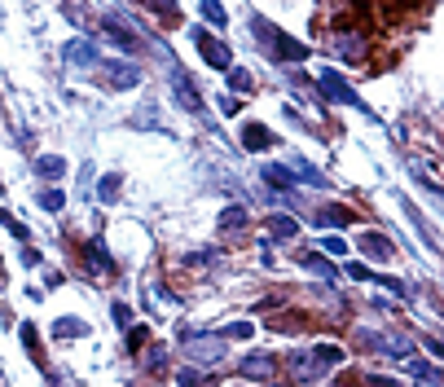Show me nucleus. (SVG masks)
<instances>
[{
    "label": "nucleus",
    "instance_id": "nucleus-1",
    "mask_svg": "<svg viewBox=\"0 0 444 387\" xmlns=\"http://www.w3.org/2000/svg\"><path fill=\"white\" fill-rule=\"evenodd\" d=\"M255 35H260V45H264L277 62H303V58H308V45L290 40L282 26H273V22H264V18H255Z\"/></svg>",
    "mask_w": 444,
    "mask_h": 387
},
{
    "label": "nucleus",
    "instance_id": "nucleus-2",
    "mask_svg": "<svg viewBox=\"0 0 444 387\" xmlns=\"http://www.w3.org/2000/svg\"><path fill=\"white\" fill-rule=\"evenodd\" d=\"M356 343L365 352H379V356H400V361H405V356L413 352V343L405 339V335H396V330H360L356 335Z\"/></svg>",
    "mask_w": 444,
    "mask_h": 387
},
{
    "label": "nucleus",
    "instance_id": "nucleus-3",
    "mask_svg": "<svg viewBox=\"0 0 444 387\" xmlns=\"http://www.w3.org/2000/svg\"><path fill=\"white\" fill-rule=\"evenodd\" d=\"M168 79H172L176 106H180V110H193V115H198V110H203V93H198V84L189 79V71H180L172 58H168Z\"/></svg>",
    "mask_w": 444,
    "mask_h": 387
},
{
    "label": "nucleus",
    "instance_id": "nucleus-4",
    "mask_svg": "<svg viewBox=\"0 0 444 387\" xmlns=\"http://www.w3.org/2000/svg\"><path fill=\"white\" fill-rule=\"evenodd\" d=\"M193 45H198V53H203V62H207V66H216V71H229V66H233V49H229V45H220L216 35L193 31Z\"/></svg>",
    "mask_w": 444,
    "mask_h": 387
},
{
    "label": "nucleus",
    "instance_id": "nucleus-5",
    "mask_svg": "<svg viewBox=\"0 0 444 387\" xmlns=\"http://www.w3.org/2000/svg\"><path fill=\"white\" fill-rule=\"evenodd\" d=\"M286 365H290V374H295V383H322L326 379V370L317 365L312 348H295V352L286 356Z\"/></svg>",
    "mask_w": 444,
    "mask_h": 387
},
{
    "label": "nucleus",
    "instance_id": "nucleus-6",
    "mask_svg": "<svg viewBox=\"0 0 444 387\" xmlns=\"http://www.w3.org/2000/svg\"><path fill=\"white\" fill-rule=\"evenodd\" d=\"M62 62H66V66H75V71L102 66V58H97V45H93V40H66V45H62Z\"/></svg>",
    "mask_w": 444,
    "mask_h": 387
},
{
    "label": "nucleus",
    "instance_id": "nucleus-7",
    "mask_svg": "<svg viewBox=\"0 0 444 387\" xmlns=\"http://www.w3.org/2000/svg\"><path fill=\"white\" fill-rule=\"evenodd\" d=\"M185 352H189L198 365H220V361H225V343H220L216 335H193Z\"/></svg>",
    "mask_w": 444,
    "mask_h": 387
},
{
    "label": "nucleus",
    "instance_id": "nucleus-8",
    "mask_svg": "<svg viewBox=\"0 0 444 387\" xmlns=\"http://www.w3.org/2000/svg\"><path fill=\"white\" fill-rule=\"evenodd\" d=\"M273 370H277V361H273L269 352H251V356H242V361H238V374L242 379H255V383H269Z\"/></svg>",
    "mask_w": 444,
    "mask_h": 387
},
{
    "label": "nucleus",
    "instance_id": "nucleus-9",
    "mask_svg": "<svg viewBox=\"0 0 444 387\" xmlns=\"http://www.w3.org/2000/svg\"><path fill=\"white\" fill-rule=\"evenodd\" d=\"M322 93L330 97V102H339V106H360V97H356L348 84H343V79H339V71H330V66L322 71Z\"/></svg>",
    "mask_w": 444,
    "mask_h": 387
},
{
    "label": "nucleus",
    "instance_id": "nucleus-10",
    "mask_svg": "<svg viewBox=\"0 0 444 387\" xmlns=\"http://www.w3.org/2000/svg\"><path fill=\"white\" fill-rule=\"evenodd\" d=\"M102 66H106V84L110 88H136L141 84V71L128 66V62H102Z\"/></svg>",
    "mask_w": 444,
    "mask_h": 387
},
{
    "label": "nucleus",
    "instance_id": "nucleus-11",
    "mask_svg": "<svg viewBox=\"0 0 444 387\" xmlns=\"http://www.w3.org/2000/svg\"><path fill=\"white\" fill-rule=\"evenodd\" d=\"M84 264H88V269H97L102 278H110V273H115V260H110V251H106V246L97 242V238L84 246Z\"/></svg>",
    "mask_w": 444,
    "mask_h": 387
},
{
    "label": "nucleus",
    "instance_id": "nucleus-12",
    "mask_svg": "<svg viewBox=\"0 0 444 387\" xmlns=\"http://www.w3.org/2000/svg\"><path fill=\"white\" fill-rule=\"evenodd\" d=\"M405 370H409V374L413 379H418V383H427V387H440V365H431V361H422V356H405Z\"/></svg>",
    "mask_w": 444,
    "mask_h": 387
},
{
    "label": "nucleus",
    "instance_id": "nucleus-13",
    "mask_svg": "<svg viewBox=\"0 0 444 387\" xmlns=\"http://www.w3.org/2000/svg\"><path fill=\"white\" fill-rule=\"evenodd\" d=\"M273 141H277V136L264 128V123H246V128H242V145H246V150H255V155H260V150H269Z\"/></svg>",
    "mask_w": 444,
    "mask_h": 387
},
{
    "label": "nucleus",
    "instance_id": "nucleus-14",
    "mask_svg": "<svg viewBox=\"0 0 444 387\" xmlns=\"http://www.w3.org/2000/svg\"><path fill=\"white\" fill-rule=\"evenodd\" d=\"M35 176H40V181H62V176H66V159L62 155H40L35 159Z\"/></svg>",
    "mask_w": 444,
    "mask_h": 387
},
{
    "label": "nucleus",
    "instance_id": "nucleus-15",
    "mask_svg": "<svg viewBox=\"0 0 444 387\" xmlns=\"http://www.w3.org/2000/svg\"><path fill=\"white\" fill-rule=\"evenodd\" d=\"M260 176H264V185L282 189V194H290V189H295V176H290V168H286V163H269V168L260 172Z\"/></svg>",
    "mask_w": 444,
    "mask_h": 387
},
{
    "label": "nucleus",
    "instance_id": "nucleus-16",
    "mask_svg": "<svg viewBox=\"0 0 444 387\" xmlns=\"http://www.w3.org/2000/svg\"><path fill=\"white\" fill-rule=\"evenodd\" d=\"M360 251H365L370 260H379V264H387V260H392V246H387L383 233H365V238H360Z\"/></svg>",
    "mask_w": 444,
    "mask_h": 387
},
{
    "label": "nucleus",
    "instance_id": "nucleus-17",
    "mask_svg": "<svg viewBox=\"0 0 444 387\" xmlns=\"http://www.w3.org/2000/svg\"><path fill=\"white\" fill-rule=\"evenodd\" d=\"M102 31H106V40H110V45H119V49H136V35L128 31V26H123L119 18H106V26H102Z\"/></svg>",
    "mask_w": 444,
    "mask_h": 387
},
{
    "label": "nucleus",
    "instance_id": "nucleus-18",
    "mask_svg": "<svg viewBox=\"0 0 444 387\" xmlns=\"http://www.w3.org/2000/svg\"><path fill=\"white\" fill-rule=\"evenodd\" d=\"M88 335V322H79V317H62V322H53V339H84Z\"/></svg>",
    "mask_w": 444,
    "mask_h": 387
},
{
    "label": "nucleus",
    "instance_id": "nucleus-19",
    "mask_svg": "<svg viewBox=\"0 0 444 387\" xmlns=\"http://www.w3.org/2000/svg\"><path fill=\"white\" fill-rule=\"evenodd\" d=\"M299 264L308 269V273H317V278H322V282H335V273H339V269L330 264L326 255H312V251H308V255H299Z\"/></svg>",
    "mask_w": 444,
    "mask_h": 387
},
{
    "label": "nucleus",
    "instance_id": "nucleus-20",
    "mask_svg": "<svg viewBox=\"0 0 444 387\" xmlns=\"http://www.w3.org/2000/svg\"><path fill=\"white\" fill-rule=\"evenodd\" d=\"M312 356H317V365H322L326 374H330L335 365H343V348H339V343H317Z\"/></svg>",
    "mask_w": 444,
    "mask_h": 387
},
{
    "label": "nucleus",
    "instance_id": "nucleus-21",
    "mask_svg": "<svg viewBox=\"0 0 444 387\" xmlns=\"http://www.w3.org/2000/svg\"><path fill=\"white\" fill-rule=\"evenodd\" d=\"M290 176H295V185H303V181L317 185V189H326V185H330V176H322V172L312 168V163H303V159L295 163V168H290Z\"/></svg>",
    "mask_w": 444,
    "mask_h": 387
},
{
    "label": "nucleus",
    "instance_id": "nucleus-22",
    "mask_svg": "<svg viewBox=\"0 0 444 387\" xmlns=\"http://www.w3.org/2000/svg\"><path fill=\"white\" fill-rule=\"evenodd\" d=\"M335 49H339L348 62H356V58H360V49H365V45H360V35H356V31H339V35H335Z\"/></svg>",
    "mask_w": 444,
    "mask_h": 387
},
{
    "label": "nucleus",
    "instance_id": "nucleus-23",
    "mask_svg": "<svg viewBox=\"0 0 444 387\" xmlns=\"http://www.w3.org/2000/svg\"><path fill=\"white\" fill-rule=\"evenodd\" d=\"M35 203L45 207V212H62V207H66V194H62V189H53V185H45V189L35 194Z\"/></svg>",
    "mask_w": 444,
    "mask_h": 387
},
{
    "label": "nucleus",
    "instance_id": "nucleus-24",
    "mask_svg": "<svg viewBox=\"0 0 444 387\" xmlns=\"http://www.w3.org/2000/svg\"><path fill=\"white\" fill-rule=\"evenodd\" d=\"M269 233H273V238H295L299 225H295L290 216H273V220H269Z\"/></svg>",
    "mask_w": 444,
    "mask_h": 387
},
{
    "label": "nucleus",
    "instance_id": "nucleus-25",
    "mask_svg": "<svg viewBox=\"0 0 444 387\" xmlns=\"http://www.w3.org/2000/svg\"><path fill=\"white\" fill-rule=\"evenodd\" d=\"M97 198H102V203H115L119 198V172H110V176L97 181Z\"/></svg>",
    "mask_w": 444,
    "mask_h": 387
},
{
    "label": "nucleus",
    "instance_id": "nucleus-26",
    "mask_svg": "<svg viewBox=\"0 0 444 387\" xmlns=\"http://www.w3.org/2000/svg\"><path fill=\"white\" fill-rule=\"evenodd\" d=\"M246 225V207H225L220 212V229H242Z\"/></svg>",
    "mask_w": 444,
    "mask_h": 387
},
{
    "label": "nucleus",
    "instance_id": "nucleus-27",
    "mask_svg": "<svg viewBox=\"0 0 444 387\" xmlns=\"http://www.w3.org/2000/svg\"><path fill=\"white\" fill-rule=\"evenodd\" d=\"M198 13H203V18L212 22V26H225V5H216V0H203Z\"/></svg>",
    "mask_w": 444,
    "mask_h": 387
},
{
    "label": "nucleus",
    "instance_id": "nucleus-28",
    "mask_svg": "<svg viewBox=\"0 0 444 387\" xmlns=\"http://www.w3.org/2000/svg\"><path fill=\"white\" fill-rule=\"evenodd\" d=\"M370 282H379V286H387L392 295H409V286L400 282V278H392V273H370Z\"/></svg>",
    "mask_w": 444,
    "mask_h": 387
},
{
    "label": "nucleus",
    "instance_id": "nucleus-29",
    "mask_svg": "<svg viewBox=\"0 0 444 387\" xmlns=\"http://www.w3.org/2000/svg\"><path fill=\"white\" fill-rule=\"evenodd\" d=\"M0 225H5V229H9L18 242H26V238H31V233H26V225H22V220H13V216L5 212V207H0Z\"/></svg>",
    "mask_w": 444,
    "mask_h": 387
},
{
    "label": "nucleus",
    "instance_id": "nucleus-30",
    "mask_svg": "<svg viewBox=\"0 0 444 387\" xmlns=\"http://www.w3.org/2000/svg\"><path fill=\"white\" fill-rule=\"evenodd\" d=\"M322 220H326V225H352V212H348V207H326V212H322Z\"/></svg>",
    "mask_w": 444,
    "mask_h": 387
},
{
    "label": "nucleus",
    "instance_id": "nucleus-31",
    "mask_svg": "<svg viewBox=\"0 0 444 387\" xmlns=\"http://www.w3.org/2000/svg\"><path fill=\"white\" fill-rule=\"evenodd\" d=\"M238 88V93H251V75L242 71V66H229V93Z\"/></svg>",
    "mask_w": 444,
    "mask_h": 387
},
{
    "label": "nucleus",
    "instance_id": "nucleus-32",
    "mask_svg": "<svg viewBox=\"0 0 444 387\" xmlns=\"http://www.w3.org/2000/svg\"><path fill=\"white\" fill-rule=\"evenodd\" d=\"M322 251H326V255H339V260H343V255H348V242H343L339 233H326V238H322Z\"/></svg>",
    "mask_w": 444,
    "mask_h": 387
},
{
    "label": "nucleus",
    "instance_id": "nucleus-33",
    "mask_svg": "<svg viewBox=\"0 0 444 387\" xmlns=\"http://www.w3.org/2000/svg\"><path fill=\"white\" fill-rule=\"evenodd\" d=\"M110 317H115V326H119V330H128V322H132V308H128L123 299H115V303H110Z\"/></svg>",
    "mask_w": 444,
    "mask_h": 387
},
{
    "label": "nucleus",
    "instance_id": "nucleus-34",
    "mask_svg": "<svg viewBox=\"0 0 444 387\" xmlns=\"http://www.w3.org/2000/svg\"><path fill=\"white\" fill-rule=\"evenodd\" d=\"M145 339H150V330H145V326H132V330H128V343H132L128 352H141V343H145Z\"/></svg>",
    "mask_w": 444,
    "mask_h": 387
},
{
    "label": "nucleus",
    "instance_id": "nucleus-35",
    "mask_svg": "<svg viewBox=\"0 0 444 387\" xmlns=\"http://www.w3.org/2000/svg\"><path fill=\"white\" fill-rule=\"evenodd\" d=\"M22 343L31 348V356H40V348H35V343H40V335H35V326H31V322H22Z\"/></svg>",
    "mask_w": 444,
    "mask_h": 387
},
{
    "label": "nucleus",
    "instance_id": "nucleus-36",
    "mask_svg": "<svg viewBox=\"0 0 444 387\" xmlns=\"http://www.w3.org/2000/svg\"><path fill=\"white\" fill-rule=\"evenodd\" d=\"M251 335H255L251 322H233V326H229V339H251Z\"/></svg>",
    "mask_w": 444,
    "mask_h": 387
},
{
    "label": "nucleus",
    "instance_id": "nucleus-37",
    "mask_svg": "<svg viewBox=\"0 0 444 387\" xmlns=\"http://www.w3.org/2000/svg\"><path fill=\"white\" fill-rule=\"evenodd\" d=\"M176 383H180V387H203V374H193V370H180Z\"/></svg>",
    "mask_w": 444,
    "mask_h": 387
},
{
    "label": "nucleus",
    "instance_id": "nucleus-38",
    "mask_svg": "<svg viewBox=\"0 0 444 387\" xmlns=\"http://www.w3.org/2000/svg\"><path fill=\"white\" fill-rule=\"evenodd\" d=\"M343 273H348V278H356V282H370V264H348Z\"/></svg>",
    "mask_w": 444,
    "mask_h": 387
},
{
    "label": "nucleus",
    "instance_id": "nucleus-39",
    "mask_svg": "<svg viewBox=\"0 0 444 387\" xmlns=\"http://www.w3.org/2000/svg\"><path fill=\"white\" fill-rule=\"evenodd\" d=\"M220 110H225V115H233V110H242V102H238L233 93H225V97H220Z\"/></svg>",
    "mask_w": 444,
    "mask_h": 387
},
{
    "label": "nucleus",
    "instance_id": "nucleus-40",
    "mask_svg": "<svg viewBox=\"0 0 444 387\" xmlns=\"http://www.w3.org/2000/svg\"><path fill=\"white\" fill-rule=\"evenodd\" d=\"M93 172H97V168H93V163H84V168H79V185H84V189L93 185Z\"/></svg>",
    "mask_w": 444,
    "mask_h": 387
},
{
    "label": "nucleus",
    "instance_id": "nucleus-41",
    "mask_svg": "<svg viewBox=\"0 0 444 387\" xmlns=\"http://www.w3.org/2000/svg\"><path fill=\"white\" fill-rule=\"evenodd\" d=\"M365 387H396V383H392V379H383V374H370Z\"/></svg>",
    "mask_w": 444,
    "mask_h": 387
},
{
    "label": "nucleus",
    "instance_id": "nucleus-42",
    "mask_svg": "<svg viewBox=\"0 0 444 387\" xmlns=\"http://www.w3.org/2000/svg\"><path fill=\"white\" fill-rule=\"evenodd\" d=\"M0 290H5V278H0Z\"/></svg>",
    "mask_w": 444,
    "mask_h": 387
}]
</instances>
